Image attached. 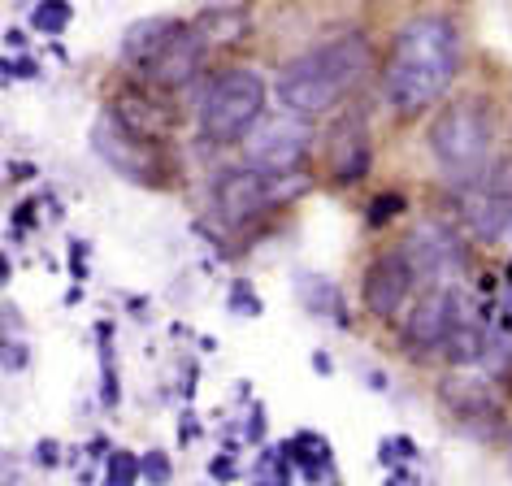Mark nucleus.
<instances>
[{"instance_id": "1", "label": "nucleus", "mask_w": 512, "mask_h": 486, "mask_svg": "<svg viewBox=\"0 0 512 486\" xmlns=\"http://www.w3.org/2000/svg\"><path fill=\"white\" fill-rule=\"evenodd\" d=\"M460 70V35L456 22L443 14L408 18L391 40L387 66H382V92L395 118H421L447 96Z\"/></svg>"}, {"instance_id": "2", "label": "nucleus", "mask_w": 512, "mask_h": 486, "mask_svg": "<svg viewBox=\"0 0 512 486\" xmlns=\"http://www.w3.org/2000/svg\"><path fill=\"white\" fill-rule=\"evenodd\" d=\"M369 70H374V44L361 31H343L335 40L300 53L278 74V100L287 113L322 118L343 100H352L356 87L369 79Z\"/></svg>"}, {"instance_id": "3", "label": "nucleus", "mask_w": 512, "mask_h": 486, "mask_svg": "<svg viewBox=\"0 0 512 486\" xmlns=\"http://www.w3.org/2000/svg\"><path fill=\"white\" fill-rule=\"evenodd\" d=\"M430 157L452 183H478L495 161V113L482 96H460L430 122Z\"/></svg>"}, {"instance_id": "4", "label": "nucleus", "mask_w": 512, "mask_h": 486, "mask_svg": "<svg viewBox=\"0 0 512 486\" xmlns=\"http://www.w3.org/2000/svg\"><path fill=\"white\" fill-rule=\"evenodd\" d=\"M261 113H265V79L252 66H226L204 87L196 122L209 144H235L261 122Z\"/></svg>"}, {"instance_id": "5", "label": "nucleus", "mask_w": 512, "mask_h": 486, "mask_svg": "<svg viewBox=\"0 0 512 486\" xmlns=\"http://www.w3.org/2000/svg\"><path fill=\"white\" fill-rule=\"evenodd\" d=\"M304 187V174H261L252 165H235L222 170L213 183V204L222 209L226 222H252V217L287 204Z\"/></svg>"}, {"instance_id": "6", "label": "nucleus", "mask_w": 512, "mask_h": 486, "mask_svg": "<svg viewBox=\"0 0 512 486\" xmlns=\"http://www.w3.org/2000/svg\"><path fill=\"white\" fill-rule=\"evenodd\" d=\"M313 126L300 113H287V118H270L256 122L248 135H243V165L261 174H300V165L309 161L313 152Z\"/></svg>"}, {"instance_id": "7", "label": "nucleus", "mask_w": 512, "mask_h": 486, "mask_svg": "<svg viewBox=\"0 0 512 486\" xmlns=\"http://www.w3.org/2000/svg\"><path fill=\"white\" fill-rule=\"evenodd\" d=\"M460 309L465 300L456 287H421L408 300V309L395 317V335H400L404 352H443L460 322Z\"/></svg>"}, {"instance_id": "8", "label": "nucleus", "mask_w": 512, "mask_h": 486, "mask_svg": "<svg viewBox=\"0 0 512 486\" xmlns=\"http://www.w3.org/2000/svg\"><path fill=\"white\" fill-rule=\"evenodd\" d=\"M400 252L417 270L421 283L430 287H452V278L465 270V239L443 217H421V222L408 226Z\"/></svg>"}, {"instance_id": "9", "label": "nucleus", "mask_w": 512, "mask_h": 486, "mask_svg": "<svg viewBox=\"0 0 512 486\" xmlns=\"http://www.w3.org/2000/svg\"><path fill=\"white\" fill-rule=\"evenodd\" d=\"M92 148L100 152V161L109 170H118L126 183H144V187H161L165 183V165L157 152V139H144L113 118V113H100L92 122Z\"/></svg>"}, {"instance_id": "10", "label": "nucleus", "mask_w": 512, "mask_h": 486, "mask_svg": "<svg viewBox=\"0 0 512 486\" xmlns=\"http://www.w3.org/2000/svg\"><path fill=\"white\" fill-rule=\"evenodd\" d=\"M417 291H421V278H417V270L408 265V257L400 248L378 252L361 274V304L374 322H395Z\"/></svg>"}, {"instance_id": "11", "label": "nucleus", "mask_w": 512, "mask_h": 486, "mask_svg": "<svg viewBox=\"0 0 512 486\" xmlns=\"http://www.w3.org/2000/svg\"><path fill=\"white\" fill-rule=\"evenodd\" d=\"M204 57H209V44L196 35V27H187L183 22V27L174 31V40L165 44L139 74H144V83L152 87V92H161V96L165 92H183V87L200 74Z\"/></svg>"}, {"instance_id": "12", "label": "nucleus", "mask_w": 512, "mask_h": 486, "mask_svg": "<svg viewBox=\"0 0 512 486\" xmlns=\"http://www.w3.org/2000/svg\"><path fill=\"white\" fill-rule=\"evenodd\" d=\"M326 161H330V178L339 187H356L369 174V165H374V135H369L361 113H348V118L335 122L326 144Z\"/></svg>"}, {"instance_id": "13", "label": "nucleus", "mask_w": 512, "mask_h": 486, "mask_svg": "<svg viewBox=\"0 0 512 486\" xmlns=\"http://www.w3.org/2000/svg\"><path fill=\"white\" fill-rule=\"evenodd\" d=\"M460 217H465V226L482 243L504 239V230L512 222V187H504L491 174L478 178V183H465V196H460Z\"/></svg>"}, {"instance_id": "14", "label": "nucleus", "mask_w": 512, "mask_h": 486, "mask_svg": "<svg viewBox=\"0 0 512 486\" xmlns=\"http://www.w3.org/2000/svg\"><path fill=\"white\" fill-rule=\"evenodd\" d=\"M178 27H183L178 18H144V22H135V27H126V35H122L118 57H122L131 70H144L148 61L174 40Z\"/></svg>"}, {"instance_id": "15", "label": "nucleus", "mask_w": 512, "mask_h": 486, "mask_svg": "<svg viewBox=\"0 0 512 486\" xmlns=\"http://www.w3.org/2000/svg\"><path fill=\"white\" fill-rule=\"evenodd\" d=\"M439 400L452 408L456 417H495V391L486 387V382L443 378L439 382Z\"/></svg>"}, {"instance_id": "16", "label": "nucleus", "mask_w": 512, "mask_h": 486, "mask_svg": "<svg viewBox=\"0 0 512 486\" xmlns=\"http://www.w3.org/2000/svg\"><path fill=\"white\" fill-rule=\"evenodd\" d=\"M196 27V35L209 48L217 44H239V40H248V14L243 9H230V5H213V9H204V14L191 22Z\"/></svg>"}, {"instance_id": "17", "label": "nucleus", "mask_w": 512, "mask_h": 486, "mask_svg": "<svg viewBox=\"0 0 512 486\" xmlns=\"http://www.w3.org/2000/svg\"><path fill=\"white\" fill-rule=\"evenodd\" d=\"M283 456H287V465H296L309 482L330 473V447H326V439H317V434H296Z\"/></svg>"}, {"instance_id": "18", "label": "nucleus", "mask_w": 512, "mask_h": 486, "mask_svg": "<svg viewBox=\"0 0 512 486\" xmlns=\"http://www.w3.org/2000/svg\"><path fill=\"white\" fill-rule=\"evenodd\" d=\"M70 18H74L70 0H40V5L31 9V27L40 35H61L70 27Z\"/></svg>"}, {"instance_id": "19", "label": "nucleus", "mask_w": 512, "mask_h": 486, "mask_svg": "<svg viewBox=\"0 0 512 486\" xmlns=\"http://www.w3.org/2000/svg\"><path fill=\"white\" fill-rule=\"evenodd\" d=\"M139 482V456L135 452H109L105 486H135Z\"/></svg>"}, {"instance_id": "20", "label": "nucleus", "mask_w": 512, "mask_h": 486, "mask_svg": "<svg viewBox=\"0 0 512 486\" xmlns=\"http://www.w3.org/2000/svg\"><path fill=\"white\" fill-rule=\"evenodd\" d=\"M408 209V200L400 196V191H382V196H374L369 200V209H365V217L374 226H382V222H391V217H400Z\"/></svg>"}, {"instance_id": "21", "label": "nucleus", "mask_w": 512, "mask_h": 486, "mask_svg": "<svg viewBox=\"0 0 512 486\" xmlns=\"http://www.w3.org/2000/svg\"><path fill=\"white\" fill-rule=\"evenodd\" d=\"M270 478H274V486H287V482H291V473H287V456H283V452H274V456L265 452V456H261V469H256V482L265 486Z\"/></svg>"}, {"instance_id": "22", "label": "nucleus", "mask_w": 512, "mask_h": 486, "mask_svg": "<svg viewBox=\"0 0 512 486\" xmlns=\"http://www.w3.org/2000/svg\"><path fill=\"white\" fill-rule=\"evenodd\" d=\"M170 456L165 452H148L144 460H139V478H148V482H157V486H165L170 482Z\"/></svg>"}, {"instance_id": "23", "label": "nucleus", "mask_w": 512, "mask_h": 486, "mask_svg": "<svg viewBox=\"0 0 512 486\" xmlns=\"http://www.w3.org/2000/svg\"><path fill=\"white\" fill-rule=\"evenodd\" d=\"M213 473H217V478H230V473H235V465H230V460H217Z\"/></svg>"}, {"instance_id": "24", "label": "nucleus", "mask_w": 512, "mask_h": 486, "mask_svg": "<svg viewBox=\"0 0 512 486\" xmlns=\"http://www.w3.org/2000/svg\"><path fill=\"white\" fill-rule=\"evenodd\" d=\"M504 235H508V239H512V222H508V230H504Z\"/></svg>"}]
</instances>
